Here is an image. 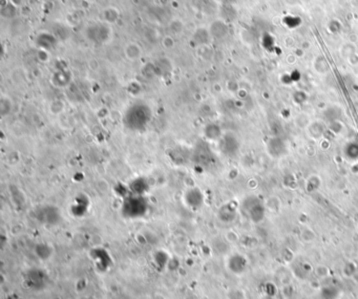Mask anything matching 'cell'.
<instances>
[{
    "label": "cell",
    "instance_id": "cell-7",
    "mask_svg": "<svg viewBox=\"0 0 358 299\" xmlns=\"http://www.w3.org/2000/svg\"><path fill=\"white\" fill-rule=\"evenodd\" d=\"M239 149V142L237 138L231 135V133H227L225 135L221 142V150L224 154L226 155H235Z\"/></svg>",
    "mask_w": 358,
    "mask_h": 299
},
{
    "label": "cell",
    "instance_id": "cell-13",
    "mask_svg": "<svg viewBox=\"0 0 358 299\" xmlns=\"http://www.w3.org/2000/svg\"><path fill=\"white\" fill-rule=\"evenodd\" d=\"M205 135L208 139L215 140L221 137V129L217 125L215 124H209L206 129H205Z\"/></svg>",
    "mask_w": 358,
    "mask_h": 299
},
{
    "label": "cell",
    "instance_id": "cell-12",
    "mask_svg": "<svg viewBox=\"0 0 358 299\" xmlns=\"http://www.w3.org/2000/svg\"><path fill=\"white\" fill-rule=\"evenodd\" d=\"M339 296V290L335 287H325L322 290L323 299H337Z\"/></svg>",
    "mask_w": 358,
    "mask_h": 299
},
{
    "label": "cell",
    "instance_id": "cell-6",
    "mask_svg": "<svg viewBox=\"0 0 358 299\" xmlns=\"http://www.w3.org/2000/svg\"><path fill=\"white\" fill-rule=\"evenodd\" d=\"M228 270L235 275H242L245 273L248 268L247 258L242 254H232L228 257L227 261Z\"/></svg>",
    "mask_w": 358,
    "mask_h": 299
},
{
    "label": "cell",
    "instance_id": "cell-9",
    "mask_svg": "<svg viewBox=\"0 0 358 299\" xmlns=\"http://www.w3.org/2000/svg\"><path fill=\"white\" fill-rule=\"evenodd\" d=\"M237 216V210L231 205H225L219 211V217L225 223H230Z\"/></svg>",
    "mask_w": 358,
    "mask_h": 299
},
{
    "label": "cell",
    "instance_id": "cell-10",
    "mask_svg": "<svg viewBox=\"0 0 358 299\" xmlns=\"http://www.w3.org/2000/svg\"><path fill=\"white\" fill-rule=\"evenodd\" d=\"M35 253L41 261H48L52 256V248L46 243H39L35 248Z\"/></svg>",
    "mask_w": 358,
    "mask_h": 299
},
{
    "label": "cell",
    "instance_id": "cell-11",
    "mask_svg": "<svg viewBox=\"0 0 358 299\" xmlns=\"http://www.w3.org/2000/svg\"><path fill=\"white\" fill-rule=\"evenodd\" d=\"M130 190L136 195H144L147 190V183L143 179H136L130 184Z\"/></svg>",
    "mask_w": 358,
    "mask_h": 299
},
{
    "label": "cell",
    "instance_id": "cell-5",
    "mask_svg": "<svg viewBox=\"0 0 358 299\" xmlns=\"http://www.w3.org/2000/svg\"><path fill=\"white\" fill-rule=\"evenodd\" d=\"M184 203L191 210H199L204 205V194L199 188H190L184 193Z\"/></svg>",
    "mask_w": 358,
    "mask_h": 299
},
{
    "label": "cell",
    "instance_id": "cell-4",
    "mask_svg": "<svg viewBox=\"0 0 358 299\" xmlns=\"http://www.w3.org/2000/svg\"><path fill=\"white\" fill-rule=\"evenodd\" d=\"M35 215L39 222L45 226H56L62 219L60 209L53 205H44L39 207L36 210Z\"/></svg>",
    "mask_w": 358,
    "mask_h": 299
},
{
    "label": "cell",
    "instance_id": "cell-2",
    "mask_svg": "<svg viewBox=\"0 0 358 299\" xmlns=\"http://www.w3.org/2000/svg\"><path fill=\"white\" fill-rule=\"evenodd\" d=\"M149 210V203L144 195L127 196L122 204V215L129 219H138L144 217Z\"/></svg>",
    "mask_w": 358,
    "mask_h": 299
},
{
    "label": "cell",
    "instance_id": "cell-1",
    "mask_svg": "<svg viewBox=\"0 0 358 299\" xmlns=\"http://www.w3.org/2000/svg\"><path fill=\"white\" fill-rule=\"evenodd\" d=\"M152 114L150 108L145 104H135L127 109L124 115L123 123L131 131H143L151 122Z\"/></svg>",
    "mask_w": 358,
    "mask_h": 299
},
{
    "label": "cell",
    "instance_id": "cell-3",
    "mask_svg": "<svg viewBox=\"0 0 358 299\" xmlns=\"http://www.w3.org/2000/svg\"><path fill=\"white\" fill-rule=\"evenodd\" d=\"M242 208L248 218L255 224L261 223L265 217V213H266L264 203L254 195L248 196L244 200Z\"/></svg>",
    "mask_w": 358,
    "mask_h": 299
},
{
    "label": "cell",
    "instance_id": "cell-8",
    "mask_svg": "<svg viewBox=\"0 0 358 299\" xmlns=\"http://www.w3.org/2000/svg\"><path fill=\"white\" fill-rule=\"evenodd\" d=\"M267 148H268V152L270 153V155L273 157L283 156L287 151V148H286L284 141L281 139H272L268 143Z\"/></svg>",
    "mask_w": 358,
    "mask_h": 299
}]
</instances>
